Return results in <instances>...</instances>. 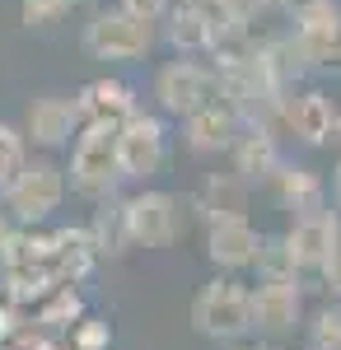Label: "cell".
Returning <instances> with one entry per match:
<instances>
[{
    "label": "cell",
    "instance_id": "1",
    "mask_svg": "<svg viewBox=\"0 0 341 350\" xmlns=\"http://www.w3.org/2000/svg\"><path fill=\"white\" fill-rule=\"evenodd\" d=\"M192 327L201 336H210V341H225V346H234L248 332H257V323H253V285H243L229 271L206 280L197 290V299H192Z\"/></svg>",
    "mask_w": 341,
    "mask_h": 350
},
{
    "label": "cell",
    "instance_id": "2",
    "mask_svg": "<svg viewBox=\"0 0 341 350\" xmlns=\"http://www.w3.org/2000/svg\"><path fill=\"white\" fill-rule=\"evenodd\" d=\"M71 191L75 196H89V201H103L117 191L122 183V159H117V126H103V122H84L71 145Z\"/></svg>",
    "mask_w": 341,
    "mask_h": 350
},
{
    "label": "cell",
    "instance_id": "3",
    "mask_svg": "<svg viewBox=\"0 0 341 350\" xmlns=\"http://www.w3.org/2000/svg\"><path fill=\"white\" fill-rule=\"evenodd\" d=\"M66 187H71L66 168L52 163L47 154H38V159L24 163V173L14 178V187L5 191V211H10L14 224H42V219H52L61 211Z\"/></svg>",
    "mask_w": 341,
    "mask_h": 350
},
{
    "label": "cell",
    "instance_id": "4",
    "mask_svg": "<svg viewBox=\"0 0 341 350\" xmlns=\"http://www.w3.org/2000/svg\"><path fill=\"white\" fill-rule=\"evenodd\" d=\"M155 47V19H140L131 10H99L84 24V52L94 61H140Z\"/></svg>",
    "mask_w": 341,
    "mask_h": 350
},
{
    "label": "cell",
    "instance_id": "5",
    "mask_svg": "<svg viewBox=\"0 0 341 350\" xmlns=\"http://www.w3.org/2000/svg\"><path fill=\"white\" fill-rule=\"evenodd\" d=\"M127 234L131 247H173L183 239V201L155 187L127 196Z\"/></svg>",
    "mask_w": 341,
    "mask_h": 350
},
{
    "label": "cell",
    "instance_id": "6",
    "mask_svg": "<svg viewBox=\"0 0 341 350\" xmlns=\"http://www.w3.org/2000/svg\"><path fill=\"white\" fill-rule=\"evenodd\" d=\"M117 159H122V178H131V183H145L164 168L168 131H164V122L155 112H131L117 126Z\"/></svg>",
    "mask_w": 341,
    "mask_h": 350
},
{
    "label": "cell",
    "instance_id": "7",
    "mask_svg": "<svg viewBox=\"0 0 341 350\" xmlns=\"http://www.w3.org/2000/svg\"><path fill=\"white\" fill-rule=\"evenodd\" d=\"M215 94H220L215 70H206L192 56H178V61L159 66V75H155V98L168 117H187V112H197L201 103H210Z\"/></svg>",
    "mask_w": 341,
    "mask_h": 350
},
{
    "label": "cell",
    "instance_id": "8",
    "mask_svg": "<svg viewBox=\"0 0 341 350\" xmlns=\"http://www.w3.org/2000/svg\"><path fill=\"white\" fill-rule=\"evenodd\" d=\"M304 318V290L299 275H257L253 285V323L266 336H286Z\"/></svg>",
    "mask_w": 341,
    "mask_h": 350
},
{
    "label": "cell",
    "instance_id": "9",
    "mask_svg": "<svg viewBox=\"0 0 341 350\" xmlns=\"http://www.w3.org/2000/svg\"><path fill=\"white\" fill-rule=\"evenodd\" d=\"M257 252H262V234L248 224V215H220L206 224V257L215 271H253L257 267Z\"/></svg>",
    "mask_w": 341,
    "mask_h": 350
},
{
    "label": "cell",
    "instance_id": "10",
    "mask_svg": "<svg viewBox=\"0 0 341 350\" xmlns=\"http://www.w3.org/2000/svg\"><path fill=\"white\" fill-rule=\"evenodd\" d=\"M84 126V112H79L75 98H61V94H42V98H33L24 112V135L28 145H38V150H61V145H71Z\"/></svg>",
    "mask_w": 341,
    "mask_h": 350
},
{
    "label": "cell",
    "instance_id": "11",
    "mask_svg": "<svg viewBox=\"0 0 341 350\" xmlns=\"http://www.w3.org/2000/svg\"><path fill=\"white\" fill-rule=\"evenodd\" d=\"M286 243L294 252L299 271H323L327 257L341 247V215L332 206L323 211H309V215H294V224L286 229Z\"/></svg>",
    "mask_w": 341,
    "mask_h": 350
},
{
    "label": "cell",
    "instance_id": "12",
    "mask_svg": "<svg viewBox=\"0 0 341 350\" xmlns=\"http://www.w3.org/2000/svg\"><path fill=\"white\" fill-rule=\"evenodd\" d=\"M337 108L323 89H304V94H286V103H281V126L290 135H299L304 145H327V140H337Z\"/></svg>",
    "mask_w": 341,
    "mask_h": 350
},
{
    "label": "cell",
    "instance_id": "13",
    "mask_svg": "<svg viewBox=\"0 0 341 350\" xmlns=\"http://www.w3.org/2000/svg\"><path fill=\"white\" fill-rule=\"evenodd\" d=\"M229 154H234V173L248 178V183H271L276 168L286 163L271 122H243L238 135H234V145H229Z\"/></svg>",
    "mask_w": 341,
    "mask_h": 350
},
{
    "label": "cell",
    "instance_id": "14",
    "mask_svg": "<svg viewBox=\"0 0 341 350\" xmlns=\"http://www.w3.org/2000/svg\"><path fill=\"white\" fill-rule=\"evenodd\" d=\"M238 126H243V112L234 103H225V98H210V103H201L197 112L183 117V140L197 154H220V150L234 145Z\"/></svg>",
    "mask_w": 341,
    "mask_h": 350
},
{
    "label": "cell",
    "instance_id": "15",
    "mask_svg": "<svg viewBox=\"0 0 341 350\" xmlns=\"http://www.w3.org/2000/svg\"><path fill=\"white\" fill-rule=\"evenodd\" d=\"M164 38L178 56H197V52H220L225 47V33L215 24L206 5H178L164 14Z\"/></svg>",
    "mask_w": 341,
    "mask_h": 350
},
{
    "label": "cell",
    "instance_id": "16",
    "mask_svg": "<svg viewBox=\"0 0 341 350\" xmlns=\"http://www.w3.org/2000/svg\"><path fill=\"white\" fill-rule=\"evenodd\" d=\"M294 38L304 42V52L314 56V66H323L341 42V5L337 0H299Z\"/></svg>",
    "mask_w": 341,
    "mask_h": 350
},
{
    "label": "cell",
    "instance_id": "17",
    "mask_svg": "<svg viewBox=\"0 0 341 350\" xmlns=\"http://www.w3.org/2000/svg\"><path fill=\"white\" fill-rule=\"evenodd\" d=\"M79 112H84V122H103V126H122L136 108V94H131V84H122V80H89L84 89H79Z\"/></svg>",
    "mask_w": 341,
    "mask_h": 350
},
{
    "label": "cell",
    "instance_id": "18",
    "mask_svg": "<svg viewBox=\"0 0 341 350\" xmlns=\"http://www.w3.org/2000/svg\"><path fill=\"white\" fill-rule=\"evenodd\" d=\"M271 191H276V201L286 206L290 215H309V211H323L327 206L323 178H318L314 168H304V163H281L276 178H271Z\"/></svg>",
    "mask_w": 341,
    "mask_h": 350
},
{
    "label": "cell",
    "instance_id": "19",
    "mask_svg": "<svg viewBox=\"0 0 341 350\" xmlns=\"http://www.w3.org/2000/svg\"><path fill=\"white\" fill-rule=\"evenodd\" d=\"M197 211H206V224L220 215H243L248 211V178L238 173H210L197 191Z\"/></svg>",
    "mask_w": 341,
    "mask_h": 350
},
{
    "label": "cell",
    "instance_id": "20",
    "mask_svg": "<svg viewBox=\"0 0 341 350\" xmlns=\"http://www.w3.org/2000/svg\"><path fill=\"white\" fill-rule=\"evenodd\" d=\"M94 247H103V252H127V247H131V234H127V201H112V196L99 201Z\"/></svg>",
    "mask_w": 341,
    "mask_h": 350
},
{
    "label": "cell",
    "instance_id": "21",
    "mask_svg": "<svg viewBox=\"0 0 341 350\" xmlns=\"http://www.w3.org/2000/svg\"><path fill=\"white\" fill-rule=\"evenodd\" d=\"M24 163H28V135H24V126L0 122V201H5V191L14 187V178L24 173Z\"/></svg>",
    "mask_w": 341,
    "mask_h": 350
},
{
    "label": "cell",
    "instance_id": "22",
    "mask_svg": "<svg viewBox=\"0 0 341 350\" xmlns=\"http://www.w3.org/2000/svg\"><path fill=\"white\" fill-rule=\"evenodd\" d=\"M266 5H271V0H210L206 10L215 14V24H220V33H225V42H229V38H238L243 28L262 14Z\"/></svg>",
    "mask_w": 341,
    "mask_h": 350
},
{
    "label": "cell",
    "instance_id": "23",
    "mask_svg": "<svg viewBox=\"0 0 341 350\" xmlns=\"http://www.w3.org/2000/svg\"><path fill=\"white\" fill-rule=\"evenodd\" d=\"M309 346L314 350H341V304H323L309 323Z\"/></svg>",
    "mask_w": 341,
    "mask_h": 350
},
{
    "label": "cell",
    "instance_id": "24",
    "mask_svg": "<svg viewBox=\"0 0 341 350\" xmlns=\"http://www.w3.org/2000/svg\"><path fill=\"white\" fill-rule=\"evenodd\" d=\"M257 275H299V262H294V252H290L286 234H281V239H262Z\"/></svg>",
    "mask_w": 341,
    "mask_h": 350
},
{
    "label": "cell",
    "instance_id": "25",
    "mask_svg": "<svg viewBox=\"0 0 341 350\" xmlns=\"http://www.w3.org/2000/svg\"><path fill=\"white\" fill-rule=\"evenodd\" d=\"M66 10H71V0H19V14L28 28H52Z\"/></svg>",
    "mask_w": 341,
    "mask_h": 350
},
{
    "label": "cell",
    "instance_id": "26",
    "mask_svg": "<svg viewBox=\"0 0 341 350\" xmlns=\"http://www.w3.org/2000/svg\"><path fill=\"white\" fill-rule=\"evenodd\" d=\"M117 5L131 10V14H140V19H155V24L168 14V0H117Z\"/></svg>",
    "mask_w": 341,
    "mask_h": 350
},
{
    "label": "cell",
    "instance_id": "27",
    "mask_svg": "<svg viewBox=\"0 0 341 350\" xmlns=\"http://www.w3.org/2000/svg\"><path fill=\"white\" fill-rule=\"evenodd\" d=\"M14 247H19V239H14V219H10V211H5V215H0V262H10Z\"/></svg>",
    "mask_w": 341,
    "mask_h": 350
},
{
    "label": "cell",
    "instance_id": "28",
    "mask_svg": "<svg viewBox=\"0 0 341 350\" xmlns=\"http://www.w3.org/2000/svg\"><path fill=\"white\" fill-rule=\"evenodd\" d=\"M323 280H327V290L332 295H341V247L327 257V267H323Z\"/></svg>",
    "mask_w": 341,
    "mask_h": 350
},
{
    "label": "cell",
    "instance_id": "29",
    "mask_svg": "<svg viewBox=\"0 0 341 350\" xmlns=\"http://www.w3.org/2000/svg\"><path fill=\"white\" fill-rule=\"evenodd\" d=\"M79 346H89V350L108 346V327H103V323H89L84 332H79Z\"/></svg>",
    "mask_w": 341,
    "mask_h": 350
},
{
    "label": "cell",
    "instance_id": "30",
    "mask_svg": "<svg viewBox=\"0 0 341 350\" xmlns=\"http://www.w3.org/2000/svg\"><path fill=\"white\" fill-rule=\"evenodd\" d=\"M332 191H337V206H341V163H337V173H332Z\"/></svg>",
    "mask_w": 341,
    "mask_h": 350
},
{
    "label": "cell",
    "instance_id": "31",
    "mask_svg": "<svg viewBox=\"0 0 341 350\" xmlns=\"http://www.w3.org/2000/svg\"><path fill=\"white\" fill-rule=\"evenodd\" d=\"M337 140H341V108H337Z\"/></svg>",
    "mask_w": 341,
    "mask_h": 350
},
{
    "label": "cell",
    "instance_id": "32",
    "mask_svg": "<svg viewBox=\"0 0 341 350\" xmlns=\"http://www.w3.org/2000/svg\"><path fill=\"white\" fill-rule=\"evenodd\" d=\"M183 5H210V0H183Z\"/></svg>",
    "mask_w": 341,
    "mask_h": 350
},
{
    "label": "cell",
    "instance_id": "33",
    "mask_svg": "<svg viewBox=\"0 0 341 350\" xmlns=\"http://www.w3.org/2000/svg\"><path fill=\"white\" fill-rule=\"evenodd\" d=\"M253 350H281V346H253Z\"/></svg>",
    "mask_w": 341,
    "mask_h": 350
},
{
    "label": "cell",
    "instance_id": "34",
    "mask_svg": "<svg viewBox=\"0 0 341 350\" xmlns=\"http://www.w3.org/2000/svg\"><path fill=\"white\" fill-rule=\"evenodd\" d=\"M309 350H314V346H309Z\"/></svg>",
    "mask_w": 341,
    "mask_h": 350
}]
</instances>
